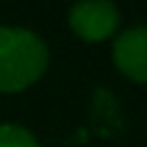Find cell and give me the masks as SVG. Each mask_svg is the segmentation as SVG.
Returning <instances> with one entry per match:
<instances>
[{"instance_id":"1","label":"cell","mask_w":147,"mask_h":147,"mask_svg":"<svg viewBox=\"0 0 147 147\" xmlns=\"http://www.w3.org/2000/svg\"><path fill=\"white\" fill-rule=\"evenodd\" d=\"M49 66V47L25 27L0 25V91L20 93L34 86Z\"/></svg>"},{"instance_id":"2","label":"cell","mask_w":147,"mask_h":147,"mask_svg":"<svg viewBox=\"0 0 147 147\" xmlns=\"http://www.w3.org/2000/svg\"><path fill=\"white\" fill-rule=\"evenodd\" d=\"M69 27L84 42H105L120 27V10L110 0H84L69 10Z\"/></svg>"},{"instance_id":"3","label":"cell","mask_w":147,"mask_h":147,"mask_svg":"<svg viewBox=\"0 0 147 147\" xmlns=\"http://www.w3.org/2000/svg\"><path fill=\"white\" fill-rule=\"evenodd\" d=\"M113 64L130 81L147 84V25L130 27L115 37Z\"/></svg>"},{"instance_id":"4","label":"cell","mask_w":147,"mask_h":147,"mask_svg":"<svg viewBox=\"0 0 147 147\" xmlns=\"http://www.w3.org/2000/svg\"><path fill=\"white\" fill-rule=\"evenodd\" d=\"M0 147H42V145L27 127L17 125V123H3L0 125Z\"/></svg>"}]
</instances>
